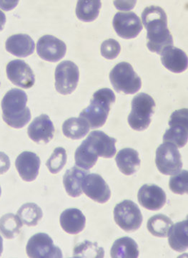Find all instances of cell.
I'll use <instances>...</instances> for the list:
<instances>
[{
  "label": "cell",
  "instance_id": "4fadbf2b",
  "mask_svg": "<svg viewBox=\"0 0 188 258\" xmlns=\"http://www.w3.org/2000/svg\"><path fill=\"white\" fill-rule=\"evenodd\" d=\"M82 189L88 198L97 203H106L111 197L109 186L99 174H88L84 176Z\"/></svg>",
  "mask_w": 188,
  "mask_h": 258
},
{
  "label": "cell",
  "instance_id": "8992f818",
  "mask_svg": "<svg viewBox=\"0 0 188 258\" xmlns=\"http://www.w3.org/2000/svg\"><path fill=\"white\" fill-rule=\"evenodd\" d=\"M170 128L166 131L163 142L174 144L177 148H182L187 142L188 110L182 108L170 115L168 123Z\"/></svg>",
  "mask_w": 188,
  "mask_h": 258
},
{
  "label": "cell",
  "instance_id": "9c48e42d",
  "mask_svg": "<svg viewBox=\"0 0 188 258\" xmlns=\"http://www.w3.org/2000/svg\"><path fill=\"white\" fill-rule=\"evenodd\" d=\"M55 88L62 95L71 94L77 88L79 79V69L72 61L61 62L55 69Z\"/></svg>",
  "mask_w": 188,
  "mask_h": 258
},
{
  "label": "cell",
  "instance_id": "4316f807",
  "mask_svg": "<svg viewBox=\"0 0 188 258\" xmlns=\"http://www.w3.org/2000/svg\"><path fill=\"white\" fill-rule=\"evenodd\" d=\"M89 132V125L84 118H70L62 125V132L67 138L78 140L82 139Z\"/></svg>",
  "mask_w": 188,
  "mask_h": 258
},
{
  "label": "cell",
  "instance_id": "1f68e13d",
  "mask_svg": "<svg viewBox=\"0 0 188 258\" xmlns=\"http://www.w3.org/2000/svg\"><path fill=\"white\" fill-rule=\"evenodd\" d=\"M104 249L89 241H84L74 249V257L101 258L104 257Z\"/></svg>",
  "mask_w": 188,
  "mask_h": 258
},
{
  "label": "cell",
  "instance_id": "603a6c76",
  "mask_svg": "<svg viewBox=\"0 0 188 258\" xmlns=\"http://www.w3.org/2000/svg\"><path fill=\"white\" fill-rule=\"evenodd\" d=\"M89 171L79 169L77 166L66 171L63 177V184L66 191L72 198H78L82 195V181Z\"/></svg>",
  "mask_w": 188,
  "mask_h": 258
},
{
  "label": "cell",
  "instance_id": "5bb4252c",
  "mask_svg": "<svg viewBox=\"0 0 188 258\" xmlns=\"http://www.w3.org/2000/svg\"><path fill=\"white\" fill-rule=\"evenodd\" d=\"M6 71L8 79L18 87L27 89L32 87L35 84V74L31 68L25 61H10L7 66Z\"/></svg>",
  "mask_w": 188,
  "mask_h": 258
},
{
  "label": "cell",
  "instance_id": "8fae6325",
  "mask_svg": "<svg viewBox=\"0 0 188 258\" xmlns=\"http://www.w3.org/2000/svg\"><path fill=\"white\" fill-rule=\"evenodd\" d=\"M37 52L43 60L55 62L62 60L67 52V46L63 41L52 35H44L37 43Z\"/></svg>",
  "mask_w": 188,
  "mask_h": 258
},
{
  "label": "cell",
  "instance_id": "d6a6232c",
  "mask_svg": "<svg viewBox=\"0 0 188 258\" xmlns=\"http://www.w3.org/2000/svg\"><path fill=\"white\" fill-rule=\"evenodd\" d=\"M67 152L62 147L56 148L46 163L47 167L52 174L60 172L67 163Z\"/></svg>",
  "mask_w": 188,
  "mask_h": 258
},
{
  "label": "cell",
  "instance_id": "7c38bea8",
  "mask_svg": "<svg viewBox=\"0 0 188 258\" xmlns=\"http://www.w3.org/2000/svg\"><path fill=\"white\" fill-rule=\"evenodd\" d=\"M113 25L117 34L124 39L135 38L142 30L141 20L133 12L116 13Z\"/></svg>",
  "mask_w": 188,
  "mask_h": 258
},
{
  "label": "cell",
  "instance_id": "7a4b0ae2",
  "mask_svg": "<svg viewBox=\"0 0 188 258\" xmlns=\"http://www.w3.org/2000/svg\"><path fill=\"white\" fill-rule=\"evenodd\" d=\"M28 96L23 90L13 88L5 94L2 101L3 118L15 128H22L31 119V112L27 107Z\"/></svg>",
  "mask_w": 188,
  "mask_h": 258
},
{
  "label": "cell",
  "instance_id": "836d02e7",
  "mask_svg": "<svg viewBox=\"0 0 188 258\" xmlns=\"http://www.w3.org/2000/svg\"><path fill=\"white\" fill-rule=\"evenodd\" d=\"M187 171L182 170L178 174L171 176L169 186L172 192L177 195L187 193Z\"/></svg>",
  "mask_w": 188,
  "mask_h": 258
},
{
  "label": "cell",
  "instance_id": "d590c367",
  "mask_svg": "<svg viewBox=\"0 0 188 258\" xmlns=\"http://www.w3.org/2000/svg\"><path fill=\"white\" fill-rule=\"evenodd\" d=\"M10 167V158L5 153L0 152V175L9 170Z\"/></svg>",
  "mask_w": 188,
  "mask_h": 258
},
{
  "label": "cell",
  "instance_id": "6da1fadb",
  "mask_svg": "<svg viewBox=\"0 0 188 258\" xmlns=\"http://www.w3.org/2000/svg\"><path fill=\"white\" fill-rule=\"evenodd\" d=\"M143 25L147 30V47L160 55L166 47L173 46V38L167 28L165 12L160 7H147L142 13Z\"/></svg>",
  "mask_w": 188,
  "mask_h": 258
},
{
  "label": "cell",
  "instance_id": "44dd1931",
  "mask_svg": "<svg viewBox=\"0 0 188 258\" xmlns=\"http://www.w3.org/2000/svg\"><path fill=\"white\" fill-rule=\"evenodd\" d=\"M60 221L61 227L67 233L77 235L84 230L86 218L78 209L70 208L61 214Z\"/></svg>",
  "mask_w": 188,
  "mask_h": 258
},
{
  "label": "cell",
  "instance_id": "ac0fdd59",
  "mask_svg": "<svg viewBox=\"0 0 188 258\" xmlns=\"http://www.w3.org/2000/svg\"><path fill=\"white\" fill-rule=\"evenodd\" d=\"M86 139L96 151L98 157L110 159L116 154V139L110 137L101 131L91 132Z\"/></svg>",
  "mask_w": 188,
  "mask_h": 258
},
{
  "label": "cell",
  "instance_id": "52a82bcc",
  "mask_svg": "<svg viewBox=\"0 0 188 258\" xmlns=\"http://www.w3.org/2000/svg\"><path fill=\"white\" fill-rule=\"evenodd\" d=\"M155 163L158 170L165 175H175L182 167L178 149L169 142H164L157 148Z\"/></svg>",
  "mask_w": 188,
  "mask_h": 258
},
{
  "label": "cell",
  "instance_id": "4dcf8cb0",
  "mask_svg": "<svg viewBox=\"0 0 188 258\" xmlns=\"http://www.w3.org/2000/svg\"><path fill=\"white\" fill-rule=\"evenodd\" d=\"M17 215L23 224L32 227L38 224L43 217V212L42 209L36 204L27 203L20 208Z\"/></svg>",
  "mask_w": 188,
  "mask_h": 258
},
{
  "label": "cell",
  "instance_id": "277c9868",
  "mask_svg": "<svg viewBox=\"0 0 188 258\" xmlns=\"http://www.w3.org/2000/svg\"><path fill=\"white\" fill-rule=\"evenodd\" d=\"M155 101L150 95L140 93L132 101V111L128 115V123L132 128L142 132L148 128L154 113Z\"/></svg>",
  "mask_w": 188,
  "mask_h": 258
},
{
  "label": "cell",
  "instance_id": "ab89813d",
  "mask_svg": "<svg viewBox=\"0 0 188 258\" xmlns=\"http://www.w3.org/2000/svg\"><path fill=\"white\" fill-rule=\"evenodd\" d=\"M3 252V237L0 236V256Z\"/></svg>",
  "mask_w": 188,
  "mask_h": 258
},
{
  "label": "cell",
  "instance_id": "5b68a950",
  "mask_svg": "<svg viewBox=\"0 0 188 258\" xmlns=\"http://www.w3.org/2000/svg\"><path fill=\"white\" fill-rule=\"evenodd\" d=\"M110 80L117 92L135 94L141 88V79L129 62H122L110 71Z\"/></svg>",
  "mask_w": 188,
  "mask_h": 258
},
{
  "label": "cell",
  "instance_id": "d6986e66",
  "mask_svg": "<svg viewBox=\"0 0 188 258\" xmlns=\"http://www.w3.org/2000/svg\"><path fill=\"white\" fill-rule=\"evenodd\" d=\"M160 55L162 64L171 72L179 74L187 70V55L180 49L169 46L164 49Z\"/></svg>",
  "mask_w": 188,
  "mask_h": 258
},
{
  "label": "cell",
  "instance_id": "83f0119b",
  "mask_svg": "<svg viewBox=\"0 0 188 258\" xmlns=\"http://www.w3.org/2000/svg\"><path fill=\"white\" fill-rule=\"evenodd\" d=\"M101 6V2L98 0H81L77 2L76 15L77 18L83 22L89 23L94 21L99 15Z\"/></svg>",
  "mask_w": 188,
  "mask_h": 258
},
{
  "label": "cell",
  "instance_id": "ba28073f",
  "mask_svg": "<svg viewBox=\"0 0 188 258\" xmlns=\"http://www.w3.org/2000/svg\"><path fill=\"white\" fill-rule=\"evenodd\" d=\"M114 219L117 225L126 232L138 230L143 220L138 205L131 200H124L115 206Z\"/></svg>",
  "mask_w": 188,
  "mask_h": 258
},
{
  "label": "cell",
  "instance_id": "f35d334b",
  "mask_svg": "<svg viewBox=\"0 0 188 258\" xmlns=\"http://www.w3.org/2000/svg\"><path fill=\"white\" fill-rule=\"evenodd\" d=\"M5 23H6V16L3 12L0 10V31L4 28Z\"/></svg>",
  "mask_w": 188,
  "mask_h": 258
},
{
  "label": "cell",
  "instance_id": "e575fe53",
  "mask_svg": "<svg viewBox=\"0 0 188 258\" xmlns=\"http://www.w3.org/2000/svg\"><path fill=\"white\" fill-rule=\"evenodd\" d=\"M101 54L105 58L113 60L116 58L121 51L119 42L114 39H108L102 43Z\"/></svg>",
  "mask_w": 188,
  "mask_h": 258
},
{
  "label": "cell",
  "instance_id": "8d00e7d4",
  "mask_svg": "<svg viewBox=\"0 0 188 258\" xmlns=\"http://www.w3.org/2000/svg\"><path fill=\"white\" fill-rule=\"evenodd\" d=\"M135 3H136V1H130V3H128V4H123V2H114V5H120V6H116L118 10H125V11H128V10H131L132 8H133L134 6L135 5Z\"/></svg>",
  "mask_w": 188,
  "mask_h": 258
},
{
  "label": "cell",
  "instance_id": "60d3db41",
  "mask_svg": "<svg viewBox=\"0 0 188 258\" xmlns=\"http://www.w3.org/2000/svg\"><path fill=\"white\" fill-rule=\"evenodd\" d=\"M1 192H2V189H1V186H0V196H1Z\"/></svg>",
  "mask_w": 188,
  "mask_h": 258
},
{
  "label": "cell",
  "instance_id": "7402d4cb",
  "mask_svg": "<svg viewBox=\"0 0 188 258\" xmlns=\"http://www.w3.org/2000/svg\"><path fill=\"white\" fill-rule=\"evenodd\" d=\"M115 161L120 171L127 176L135 174L140 166L138 152L131 148L120 150L117 154Z\"/></svg>",
  "mask_w": 188,
  "mask_h": 258
},
{
  "label": "cell",
  "instance_id": "2e32d148",
  "mask_svg": "<svg viewBox=\"0 0 188 258\" xmlns=\"http://www.w3.org/2000/svg\"><path fill=\"white\" fill-rule=\"evenodd\" d=\"M138 198L141 206L152 211L160 210L167 201L165 191L155 184L143 185L139 190Z\"/></svg>",
  "mask_w": 188,
  "mask_h": 258
},
{
  "label": "cell",
  "instance_id": "30bf717a",
  "mask_svg": "<svg viewBox=\"0 0 188 258\" xmlns=\"http://www.w3.org/2000/svg\"><path fill=\"white\" fill-rule=\"evenodd\" d=\"M28 257L32 258H61L60 247L54 244L52 238L45 233H37L29 240L26 247Z\"/></svg>",
  "mask_w": 188,
  "mask_h": 258
},
{
  "label": "cell",
  "instance_id": "484cf974",
  "mask_svg": "<svg viewBox=\"0 0 188 258\" xmlns=\"http://www.w3.org/2000/svg\"><path fill=\"white\" fill-rule=\"evenodd\" d=\"M98 157V154L87 139L83 141L74 154L76 165L87 171L96 165Z\"/></svg>",
  "mask_w": 188,
  "mask_h": 258
},
{
  "label": "cell",
  "instance_id": "d4e9b609",
  "mask_svg": "<svg viewBox=\"0 0 188 258\" xmlns=\"http://www.w3.org/2000/svg\"><path fill=\"white\" fill-rule=\"evenodd\" d=\"M110 255L113 258H137L139 257L138 244L129 237H123L114 242Z\"/></svg>",
  "mask_w": 188,
  "mask_h": 258
},
{
  "label": "cell",
  "instance_id": "f546056e",
  "mask_svg": "<svg viewBox=\"0 0 188 258\" xmlns=\"http://www.w3.org/2000/svg\"><path fill=\"white\" fill-rule=\"evenodd\" d=\"M23 222L18 215L8 213L0 219V232L7 239H13L20 232Z\"/></svg>",
  "mask_w": 188,
  "mask_h": 258
},
{
  "label": "cell",
  "instance_id": "f1b7e54d",
  "mask_svg": "<svg viewBox=\"0 0 188 258\" xmlns=\"http://www.w3.org/2000/svg\"><path fill=\"white\" fill-rule=\"evenodd\" d=\"M173 222L168 217L164 215H156L150 217L147 221V230L152 235L158 237L168 236L169 230Z\"/></svg>",
  "mask_w": 188,
  "mask_h": 258
},
{
  "label": "cell",
  "instance_id": "74e56055",
  "mask_svg": "<svg viewBox=\"0 0 188 258\" xmlns=\"http://www.w3.org/2000/svg\"><path fill=\"white\" fill-rule=\"evenodd\" d=\"M18 4V1L9 2L8 4H6V2L0 1V8H3V10L8 11V10H13Z\"/></svg>",
  "mask_w": 188,
  "mask_h": 258
},
{
  "label": "cell",
  "instance_id": "3957f363",
  "mask_svg": "<svg viewBox=\"0 0 188 258\" xmlns=\"http://www.w3.org/2000/svg\"><path fill=\"white\" fill-rule=\"evenodd\" d=\"M115 99V93L111 89L102 88L93 94L90 104L79 113V117L87 120L92 129L101 128L106 123Z\"/></svg>",
  "mask_w": 188,
  "mask_h": 258
},
{
  "label": "cell",
  "instance_id": "9a60e30c",
  "mask_svg": "<svg viewBox=\"0 0 188 258\" xmlns=\"http://www.w3.org/2000/svg\"><path fill=\"white\" fill-rule=\"evenodd\" d=\"M55 126L46 114H42L37 117L29 125L28 134L29 137L37 144H47L53 139Z\"/></svg>",
  "mask_w": 188,
  "mask_h": 258
},
{
  "label": "cell",
  "instance_id": "cb8c5ba5",
  "mask_svg": "<svg viewBox=\"0 0 188 258\" xmlns=\"http://www.w3.org/2000/svg\"><path fill=\"white\" fill-rule=\"evenodd\" d=\"M188 222L187 220L172 225L169 230L168 242L171 248L177 252L187 250Z\"/></svg>",
  "mask_w": 188,
  "mask_h": 258
},
{
  "label": "cell",
  "instance_id": "e0dca14e",
  "mask_svg": "<svg viewBox=\"0 0 188 258\" xmlns=\"http://www.w3.org/2000/svg\"><path fill=\"white\" fill-rule=\"evenodd\" d=\"M15 166L24 181H35L38 176L40 159L35 153L24 152L17 158Z\"/></svg>",
  "mask_w": 188,
  "mask_h": 258
},
{
  "label": "cell",
  "instance_id": "ffe728a7",
  "mask_svg": "<svg viewBox=\"0 0 188 258\" xmlns=\"http://www.w3.org/2000/svg\"><path fill=\"white\" fill-rule=\"evenodd\" d=\"M6 50L12 55L26 57L35 50V42L26 34H17L8 37L5 43Z\"/></svg>",
  "mask_w": 188,
  "mask_h": 258
}]
</instances>
